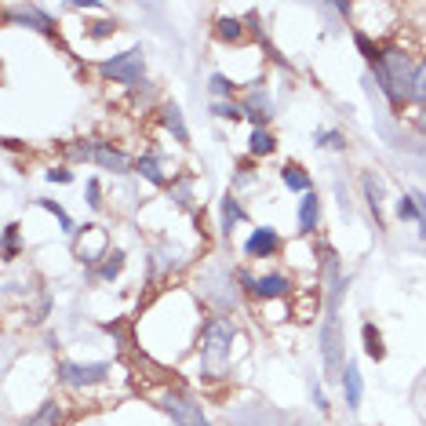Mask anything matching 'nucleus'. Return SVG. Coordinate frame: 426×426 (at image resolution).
<instances>
[{"instance_id": "31", "label": "nucleus", "mask_w": 426, "mask_h": 426, "mask_svg": "<svg viewBox=\"0 0 426 426\" xmlns=\"http://www.w3.org/2000/svg\"><path fill=\"white\" fill-rule=\"evenodd\" d=\"M321 139H324V146H342V135H336V132H328Z\"/></svg>"}, {"instance_id": "6", "label": "nucleus", "mask_w": 426, "mask_h": 426, "mask_svg": "<svg viewBox=\"0 0 426 426\" xmlns=\"http://www.w3.org/2000/svg\"><path fill=\"white\" fill-rule=\"evenodd\" d=\"M106 365H62V383L66 386H91L106 379Z\"/></svg>"}, {"instance_id": "30", "label": "nucleus", "mask_w": 426, "mask_h": 426, "mask_svg": "<svg viewBox=\"0 0 426 426\" xmlns=\"http://www.w3.org/2000/svg\"><path fill=\"white\" fill-rule=\"evenodd\" d=\"M95 37H106V33H113V22H95V29H91Z\"/></svg>"}, {"instance_id": "16", "label": "nucleus", "mask_w": 426, "mask_h": 426, "mask_svg": "<svg viewBox=\"0 0 426 426\" xmlns=\"http://www.w3.org/2000/svg\"><path fill=\"white\" fill-rule=\"evenodd\" d=\"M408 99H416V102H426V62L416 70V77H412V95Z\"/></svg>"}, {"instance_id": "18", "label": "nucleus", "mask_w": 426, "mask_h": 426, "mask_svg": "<svg viewBox=\"0 0 426 426\" xmlns=\"http://www.w3.org/2000/svg\"><path fill=\"white\" fill-rule=\"evenodd\" d=\"M139 171H142V175H146L150 182H157V186L168 182V179L161 175V168H157V161H150V157H146V161H139Z\"/></svg>"}, {"instance_id": "13", "label": "nucleus", "mask_w": 426, "mask_h": 426, "mask_svg": "<svg viewBox=\"0 0 426 426\" xmlns=\"http://www.w3.org/2000/svg\"><path fill=\"white\" fill-rule=\"evenodd\" d=\"M164 124H168L171 132H175V139H179V142H186V139H189V135H186V124H182V117H179V106H168V109H164Z\"/></svg>"}, {"instance_id": "2", "label": "nucleus", "mask_w": 426, "mask_h": 426, "mask_svg": "<svg viewBox=\"0 0 426 426\" xmlns=\"http://www.w3.org/2000/svg\"><path fill=\"white\" fill-rule=\"evenodd\" d=\"M230 339H233V328L226 321L208 324V336H204V365H208L212 372L223 368V361L230 357Z\"/></svg>"}, {"instance_id": "23", "label": "nucleus", "mask_w": 426, "mask_h": 426, "mask_svg": "<svg viewBox=\"0 0 426 426\" xmlns=\"http://www.w3.org/2000/svg\"><path fill=\"white\" fill-rule=\"evenodd\" d=\"M365 194H368L372 212H379V182H375V179H365Z\"/></svg>"}, {"instance_id": "15", "label": "nucleus", "mask_w": 426, "mask_h": 426, "mask_svg": "<svg viewBox=\"0 0 426 426\" xmlns=\"http://www.w3.org/2000/svg\"><path fill=\"white\" fill-rule=\"evenodd\" d=\"M365 350H368V357H383V339H379V331L372 328V324H365Z\"/></svg>"}, {"instance_id": "25", "label": "nucleus", "mask_w": 426, "mask_h": 426, "mask_svg": "<svg viewBox=\"0 0 426 426\" xmlns=\"http://www.w3.org/2000/svg\"><path fill=\"white\" fill-rule=\"evenodd\" d=\"M120 266H124V259H120V255H113V259H109V262L102 266V277H106V281H109V277H117V274H120Z\"/></svg>"}, {"instance_id": "4", "label": "nucleus", "mask_w": 426, "mask_h": 426, "mask_svg": "<svg viewBox=\"0 0 426 426\" xmlns=\"http://www.w3.org/2000/svg\"><path fill=\"white\" fill-rule=\"evenodd\" d=\"M321 354H324L328 375L336 379L342 372V339H339V321L336 317H328L324 328H321Z\"/></svg>"}, {"instance_id": "10", "label": "nucleus", "mask_w": 426, "mask_h": 426, "mask_svg": "<svg viewBox=\"0 0 426 426\" xmlns=\"http://www.w3.org/2000/svg\"><path fill=\"white\" fill-rule=\"evenodd\" d=\"M317 215H321V204H317V194H306L303 204H299V230L310 233L317 226Z\"/></svg>"}, {"instance_id": "5", "label": "nucleus", "mask_w": 426, "mask_h": 426, "mask_svg": "<svg viewBox=\"0 0 426 426\" xmlns=\"http://www.w3.org/2000/svg\"><path fill=\"white\" fill-rule=\"evenodd\" d=\"M164 412L175 419L179 426H208V419L200 416V404H194L189 397H182V393H168V397H164Z\"/></svg>"}, {"instance_id": "17", "label": "nucleus", "mask_w": 426, "mask_h": 426, "mask_svg": "<svg viewBox=\"0 0 426 426\" xmlns=\"http://www.w3.org/2000/svg\"><path fill=\"white\" fill-rule=\"evenodd\" d=\"M270 150H274V139L270 135H266L262 128L251 132V153H270Z\"/></svg>"}, {"instance_id": "7", "label": "nucleus", "mask_w": 426, "mask_h": 426, "mask_svg": "<svg viewBox=\"0 0 426 426\" xmlns=\"http://www.w3.org/2000/svg\"><path fill=\"white\" fill-rule=\"evenodd\" d=\"M244 251L248 255H259V259H266V255H274L277 251V233L270 230V226H262V230H255L248 237V244H244Z\"/></svg>"}, {"instance_id": "19", "label": "nucleus", "mask_w": 426, "mask_h": 426, "mask_svg": "<svg viewBox=\"0 0 426 426\" xmlns=\"http://www.w3.org/2000/svg\"><path fill=\"white\" fill-rule=\"evenodd\" d=\"M397 215H401V219H419V215H423V212H419V200H416V197H401V200H397Z\"/></svg>"}, {"instance_id": "21", "label": "nucleus", "mask_w": 426, "mask_h": 426, "mask_svg": "<svg viewBox=\"0 0 426 426\" xmlns=\"http://www.w3.org/2000/svg\"><path fill=\"white\" fill-rule=\"evenodd\" d=\"M237 219H241V208H237V200L226 197V204H223V230H230Z\"/></svg>"}, {"instance_id": "29", "label": "nucleus", "mask_w": 426, "mask_h": 426, "mask_svg": "<svg viewBox=\"0 0 426 426\" xmlns=\"http://www.w3.org/2000/svg\"><path fill=\"white\" fill-rule=\"evenodd\" d=\"M47 179H52V182H70L73 175H70L66 168H55V171H47Z\"/></svg>"}, {"instance_id": "12", "label": "nucleus", "mask_w": 426, "mask_h": 426, "mask_svg": "<svg viewBox=\"0 0 426 426\" xmlns=\"http://www.w3.org/2000/svg\"><path fill=\"white\" fill-rule=\"evenodd\" d=\"M58 423H62V408L58 404H44L26 426H58Z\"/></svg>"}, {"instance_id": "27", "label": "nucleus", "mask_w": 426, "mask_h": 426, "mask_svg": "<svg viewBox=\"0 0 426 426\" xmlns=\"http://www.w3.org/2000/svg\"><path fill=\"white\" fill-rule=\"evenodd\" d=\"M88 204H91V208H99V204H102L99 200V182H95V179L88 182Z\"/></svg>"}, {"instance_id": "24", "label": "nucleus", "mask_w": 426, "mask_h": 426, "mask_svg": "<svg viewBox=\"0 0 426 426\" xmlns=\"http://www.w3.org/2000/svg\"><path fill=\"white\" fill-rule=\"evenodd\" d=\"M230 88H233V84L226 81L223 73H215V77H212V91H215V95H230Z\"/></svg>"}, {"instance_id": "3", "label": "nucleus", "mask_w": 426, "mask_h": 426, "mask_svg": "<svg viewBox=\"0 0 426 426\" xmlns=\"http://www.w3.org/2000/svg\"><path fill=\"white\" fill-rule=\"evenodd\" d=\"M102 77H109V81H120V84H135L139 77H142V52L135 47V52H124L117 58H109L99 66Z\"/></svg>"}, {"instance_id": "14", "label": "nucleus", "mask_w": 426, "mask_h": 426, "mask_svg": "<svg viewBox=\"0 0 426 426\" xmlns=\"http://www.w3.org/2000/svg\"><path fill=\"white\" fill-rule=\"evenodd\" d=\"M281 179H284V186H288V189H303V194L310 189V179H306L299 168H284V171H281Z\"/></svg>"}, {"instance_id": "1", "label": "nucleus", "mask_w": 426, "mask_h": 426, "mask_svg": "<svg viewBox=\"0 0 426 426\" xmlns=\"http://www.w3.org/2000/svg\"><path fill=\"white\" fill-rule=\"evenodd\" d=\"M375 73H379V88L386 91L390 102H404L408 95H412V62H408V55L401 52V47H390V52L379 55L375 62Z\"/></svg>"}, {"instance_id": "22", "label": "nucleus", "mask_w": 426, "mask_h": 426, "mask_svg": "<svg viewBox=\"0 0 426 426\" xmlns=\"http://www.w3.org/2000/svg\"><path fill=\"white\" fill-rule=\"evenodd\" d=\"M44 208H47V212H55V219H58V223H62V230H73V223H70V215L62 212V208H58L55 200H44Z\"/></svg>"}, {"instance_id": "20", "label": "nucleus", "mask_w": 426, "mask_h": 426, "mask_svg": "<svg viewBox=\"0 0 426 426\" xmlns=\"http://www.w3.org/2000/svg\"><path fill=\"white\" fill-rule=\"evenodd\" d=\"M219 37H223V40H237V37H241V22H237V19H223V22H219Z\"/></svg>"}, {"instance_id": "9", "label": "nucleus", "mask_w": 426, "mask_h": 426, "mask_svg": "<svg viewBox=\"0 0 426 426\" xmlns=\"http://www.w3.org/2000/svg\"><path fill=\"white\" fill-rule=\"evenodd\" d=\"M288 277H281V274H270V277H262L255 281V295L259 299H277V295H288Z\"/></svg>"}, {"instance_id": "26", "label": "nucleus", "mask_w": 426, "mask_h": 426, "mask_svg": "<svg viewBox=\"0 0 426 426\" xmlns=\"http://www.w3.org/2000/svg\"><path fill=\"white\" fill-rule=\"evenodd\" d=\"M215 113H219V117H244V109L233 106V102H223V106H215Z\"/></svg>"}, {"instance_id": "28", "label": "nucleus", "mask_w": 426, "mask_h": 426, "mask_svg": "<svg viewBox=\"0 0 426 426\" xmlns=\"http://www.w3.org/2000/svg\"><path fill=\"white\" fill-rule=\"evenodd\" d=\"M15 237H19V226H8V230H4V241H8V255H15Z\"/></svg>"}, {"instance_id": "8", "label": "nucleus", "mask_w": 426, "mask_h": 426, "mask_svg": "<svg viewBox=\"0 0 426 426\" xmlns=\"http://www.w3.org/2000/svg\"><path fill=\"white\" fill-rule=\"evenodd\" d=\"M88 157L91 161H99L102 168H109V171H128V161L117 153V150H109V146H102V142H95V146H88Z\"/></svg>"}, {"instance_id": "11", "label": "nucleus", "mask_w": 426, "mask_h": 426, "mask_svg": "<svg viewBox=\"0 0 426 426\" xmlns=\"http://www.w3.org/2000/svg\"><path fill=\"white\" fill-rule=\"evenodd\" d=\"M342 386H346V404L357 408V404H361V372H357V365H346Z\"/></svg>"}, {"instance_id": "32", "label": "nucleus", "mask_w": 426, "mask_h": 426, "mask_svg": "<svg viewBox=\"0 0 426 426\" xmlns=\"http://www.w3.org/2000/svg\"><path fill=\"white\" fill-rule=\"evenodd\" d=\"M416 200H419V212H423V219H426V197H423V194H416Z\"/></svg>"}]
</instances>
